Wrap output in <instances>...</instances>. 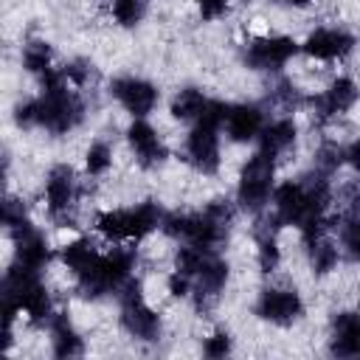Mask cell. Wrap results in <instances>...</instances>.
I'll return each mask as SVG.
<instances>
[{
	"mask_svg": "<svg viewBox=\"0 0 360 360\" xmlns=\"http://www.w3.org/2000/svg\"><path fill=\"white\" fill-rule=\"evenodd\" d=\"M11 118L20 129H45L51 135H70L87 118L84 96L70 87L59 68L39 76V96L17 101Z\"/></svg>",
	"mask_w": 360,
	"mask_h": 360,
	"instance_id": "6da1fadb",
	"label": "cell"
},
{
	"mask_svg": "<svg viewBox=\"0 0 360 360\" xmlns=\"http://www.w3.org/2000/svg\"><path fill=\"white\" fill-rule=\"evenodd\" d=\"M236 211L239 205L231 202L228 197H214L200 211H166L160 231L169 239H177L202 250H219L231 236Z\"/></svg>",
	"mask_w": 360,
	"mask_h": 360,
	"instance_id": "7a4b0ae2",
	"label": "cell"
},
{
	"mask_svg": "<svg viewBox=\"0 0 360 360\" xmlns=\"http://www.w3.org/2000/svg\"><path fill=\"white\" fill-rule=\"evenodd\" d=\"M228 101L208 98L202 115L194 121V127L186 135V160L197 174L214 177L222 166V149H219V127H225Z\"/></svg>",
	"mask_w": 360,
	"mask_h": 360,
	"instance_id": "3957f363",
	"label": "cell"
},
{
	"mask_svg": "<svg viewBox=\"0 0 360 360\" xmlns=\"http://www.w3.org/2000/svg\"><path fill=\"white\" fill-rule=\"evenodd\" d=\"M138 267V250L129 248L127 242H118L110 250H101L98 259L76 276V287L84 298H104V295H118V290L135 276Z\"/></svg>",
	"mask_w": 360,
	"mask_h": 360,
	"instance_id": "277c9868",
	"label": "cell"
},
{
	"mask_svg": "<svg viewBox=\"0 0 360 360\" xmlns=\"http://www.w3.org/2000/svg\"><path fill=\"white\" fill-rule=\"evenodd\" d=\"M163 208L155 200H141L127 208H107L93 217V228L110 245L118 242H141L163 225Z\"/></svg>",
	"mask_w": 360,
	"mask_h": 360,
	"instance_id": "5b68a950",
	"label": "cell"
},
{
	"mask_svg": "<svg viewBox=\"0 0 360 360\" xmlns=\"http://www.w3.org/2000/svg\"><path fill=\"white\" fill-rule=\"evenodd\" d=\"M118 323L121 329L141 343H158L163 335V318L158 309H152L143 298V284L141 278H129L118 290Z\"/></svg>",
	"mask_w": 360,
	"mask_h": 360,
	"instance_id": "8992f818",
	"label": "cell"
},
{
	"mask_svg": "<svg viewBox=\"0 0 360 360\" xmlns=\"http://www.w3.org/2000/svg\"><path fill=\"white\" fill-rule=\"evenodd\" d=\"M276 166H278V160H273L262 149H256L245 160V166L239 172V180H236V205H239V211L262 214L270 205L273 191H276Z\"/></svg>",
	"mask_w": 360,
	"mask_h": 360,
	"instance_id": "52a82bcc",
	"label": "cell"
},
{
	"mask_svg": "<svg viewBox=\"0 0 360 360\" xmlns=\"http://www.w3.org/2000/svg\"><path fill=\"white\" fill-rule=\"evenodd\" d=\"M45 211L56 225H76V208L82 197V183L79 174L70 163H53L45 174Z\"/></svg>",
	"mask_w": 360,
	"mask_h": 360,
	"instance_id": "ba28073f",
	"label": "cell"
},
{
	"mask_svg": "<svg viewBox=\"0 0 360 360\" xmlns=\"http://www.w3.org/2000/svg\"><path fill=\"white\" fill-rule=\"evenodd\" d=\"M298 51H301V42H295L292 37L264 34V37H253L250 42H245L242 65L248 70H259V73H278Z\"/></svg>",
	"mask_w": 360,
	"mask_h": 360,
	"instance_id": "9c48e42d",
	"label": "cell"
},
{
	"mask_svg": "<svg viewBox=\"0 0 360 360\" xmlns=\"http://www.w3.org/2000/svg\"><path fill=\"white\" fill-rule=\"evenodd\" d=\"M307 307L295 287H264L256 295L253 315L273 326H292L304 318Z\"/></svg>",
	"mask_w": 360,
	"mask_h": 360,
	"instance_id": "30bf717a",
	"label": "cell"
},
{
	"mask_svg": "<svg viewBox=\"0 0 360 360\" xmlns=\"http://www.w3.org/2000/svg\"><path fill=\"white\" fill-rule=\"evenodd\" d=\"M357 101H360V87H357V82L352 76H338V79L329 82L326 90H321L318 96L307 98L315 124H329V121L346 115Z\"/></svg>",
	"mask_w": 360,
	"mask_h": 360,
	"instance_id": "8fae6325",
	"label": "cell"
},
{
	"mask_svg": "<svg viewBox=\"0 0 360 360\" xmlns=\"http://www.w3.org/2000/svg\"><path fill=\"white\" fill-rule=\"evenodd\" d=\"M8 236H11V245H14V256H11L14 264L28 267V270H37V273H42L51 264L53 248H51L45 231L37 228L31 219L22 222V225H17V228H11Z\"/></svg>",
	"mask_w": 360,
	"mask_h": 360,
	"instance_id": "7c38bea8",
	"label": "cell"
},
{
	"mask_svg": "<svg viewBox=\"0 0 360 360\" xmlns=\"http://www.w3.org/2000/svg\"><path fill=\"white\" fill-rule=\"evenodd\" d=\"M357 45V37L340 25H321L315 31L307 34V39L301 42V53H307L315 62H343L346 56H352Z\"/></svg>",
	"mask_w": 360,
	"mask_h": 360,
	"instance_id": "4fadbf2b",
	"label": "cell"
},
{
	"mask_svg": "<svg viewBox=\"0 0 360 360\" xmlns=\"http://www.w3.org/2000/svg\"><path fill=\"white\" fill-rule=\"evenodd\" d=\"M110 96L132 115V118H146L158 101H160V90L155 82L143 79V76H115L110 82Z\"/></svg>",
	"mask_w": 360,
	"mask_h": 360,
	"instance_id": "5bb4252c",
	"label": "cell"
},
{
	"mask_svg": "<svg viewBox=\"0 0 360 360\" xmlns=\"http://www.w3.org/2000/svg\"><path fill=\"white\" fill-rule=\"evenodd\" d=\"M127 143L141 169H158L169 160V146L146 118H132L127 127Z\"/></svg>",
	"mask_w": 360,
	"mask_h": 360,
	"instance_id": "9a60e30c",
	"label": "cell"
},
{
	"mask_svg": "<svg viewBox=\"0 0 360 360\" xmlns=\"http://www.w3.org/2000/svg\"><path fill=\"white\" fill-rule=\"evenodd\" d=\"M228 278H231V267H228V262L219 256V250L208 253L202 270L194 276V290H191V298H194L197 312H211V307L219 301V295H222Z\"/></svg>",
	"mask_w": 360,
	"mask_h": 360,
	"instance_id": "2e32d148",
	"label": "cell"
},
{
	"mask_svg": "<svg viewBox=\"0 0 360 360\" xmlns=\"http://www.w3.org/2000/svg\"><path fill=\"white\" fill-rule=\"evenodd\" d=\"M264 129V107L256 101H239L228 107L225 115V135L233 143H250Z\"/></svg>",
	"mask_w": 360,
	"mask_h": 360,
	"instance_id": "e0dca14e",
	"label": "cell"
},
{
	"mask_svg": "<svg viewBox=\"0 0 360 360\" xmlns=\"http://www.w3.org/2000/svg\"><path fill=\"white\" fill-rule=\"evenodd\" d=\"M329 354L354 357L360 354V309H340L329 321Z\"/></svg>",
	"mask_w": 360,
	"mask_h": 360,
	"instance_id": "ac0fdd59",
	"label": "cell"
},
{
	"mask_svg": "<svg viewBox=\"0 0 360 360\" xmlns=\"http://www.w3.org/2000/svg\"><path fill=\"white\" fill-rule=\"evenodd\" d=\"M295 141H298V124L290 115H281V118L264 124V129L259 135V149L264 155H270L273 160H281L287 152L295 149Z\"/></svg>",
	"mask_w": 360,
	"mask_h": 360,
	"instance_id": "d6986e66",
	"label": "cell"
},
{
	"mask_svg": "<svg viewBox=\"0 0 360 360\" xmlns=\"http://www.w3.org/2000/svg\"><path fill=\"white\" fill-rule=\"evenodd\" d=\"M48 335H51V352L53 357H82L84 354V338L79 335V329L73 326V321L65 312H53V318L48 321Z\"/></svg>",
	"mask_w": 360,
	"mask_h": 360,
	"instance_id": "ffe728a7",
	"label": "cell"
},
{
	"mask_svg": "<svg viewBox=\"0 0 360 360\" xmlns=\"http://www.w3.org/2000/svg\"><path fill=\"white\" fill-rule=\"evenodd\" d=\"M98 248L90 242V239H84V236H76V239H70V242H65L62 248H59V259H62V264L70 270V276L76 278V276H82L84 270H90V264L98 259Z\"/></svg>",
	"mask_w": 360,
	"mask_h": 360,
	"instance_id": "44dd1931",
	"label": "cell"
},
{
	"mask_svg": "<svg viewBox=\"0 0 360 360\" xmlns=\"http://www.w3.org/2000/svg\"><path fill=\"white\" fill-rule=\"evenodd\" d=\"M307 245V259H309V270H312V276H329L335 267H338V262H340V248L329 239V233H323V236H315V239H309V242H304Z\"/></svg>",
	"mask_w": 360,
	"mask_h": 360,
	"instance_id": "7402d4cb",
	"label": "cell"
},
{
	"mask_svg": "<svg viewBox=\"0 0 360 360\" xmlns=\"http://www.w3.org/2000/svg\"><path fill=\"white\" fill-rule=\"evenodd\" d=\"M205 104H208V96H205L200 87L188 84V87H180V90L172 96L169 112H172V118H174V121H183V124H188V121H191V124H194V121L202 115Z\"/></svg>",
	"mask_w": 360,
	"mask_h": 360,
	"instance_id": "603a6c76",
	"label": "cell"
},
{
	"mask_svg": "<svg viewBox=\"0 0 360 360\" xmlns=\"http://www.w3.org/2000/svg\"><path fill=\"white\" fill-rule=\"evenodd\" d=\"M20 65L22 70H28L31 76H45L48 70H53V45L48 39H28L20 51Z\"/></svg>",
	"mask_w": 360,
	"mask_h": 360,
	"instance_id": "cb8c5ba5",
	"label": "cell"
},
{
	"mask_svg": "<svg viewBox=\"0 0 360 360\" xmlns=\"http://www.w3.org/2000/svg\"><path fill=\"white\" fill-rule=\"evenodd\" d=\"M267 101H270V107H278L284 112H292V110H298V107L307 104V96L301 93V87L292 79H278L267 90Z\"/></svg>",
	"mask_w": 360,
	"mask_h": 360,
	"instance_id": "d4e9b609",
	"label": "cell"
},
{
	"mask_svg": "<svg viewBox=\"0 0 360 360\" xmlns=\"http://www.w3.org/2000/svg\"><path fill=\"white\" fill-rule=\"evenodd\" d=\"M112 169V146L101 138L90 141V146L84 149V172L90 177H104Z\"/></svg>",
	"mask_w": 360,
	"mask_h": 360,
	"instance_id": "484cf974",
	"label": "cell"
},
{
	"mask_svg": "<svg viewBox=\"0 0 360 360\" xmlns=\"http://www.w3.org/2000/svg\"><path fill=\"white\" fill-rule=\"evenodd\" d=\"M146 0H112V20L121 28H138L146 17Z\"/></svg>",
	"mask_w": 360,
	"mask_h": 360,
	"instance_id": "4316f807",
	"label": "cell"
},
{
	"mask_svg": "<svg viewBox=\"0 0 360 360\" xmlns=\"http://www.w3.org/2000/svg\"><path fill=\"white\" fill-rule=\"evenodd\" d=\"M340 166H343V146L338 141H321L312 155V169L323 174H335Z\"/></svg>",
	"mask_w": 360,
	"mask_h": 360,
	"instance_id": "83f0119b",
	"label": "cell"
},
{
	"mask_svg": "<svg viewBox=\"0 0 360 360\" xmlns=\"http://www.w3.org/2000/svg\"><path fill=\"white\" fill-rule=\"evenodd\" d=\"M59 70H62L65 82H68L70 87H76V90H82V87H87V84L93 82V65H90L87 59H70V62H65Z\"/></svg>",
	"mask_w": 360,
	"mask_h": 360,
	"instance_id": "f1b7e54d",
	"label": "cell"
},
{
	"mask_svg": "<svg viewBox=\"0 0 360 360\" xmlns=\"http://www.w3.org/2000/svg\"><path fill=\"white\" fill-rule=\"evenodd\" d=\"M233 352V338L228 329H214L205 340H202V354L211 357V360H219V357H228Z\"/></svg>",
	"mask_w": 360,
	"mask_h": 360,
	"instance_id": "f546056e",
	"label": "cell"
},
{
	"mask_svg": "<svg viewBox=\"0 0 360 360\" xmlns=\"http://www.w3.org/2000/svg\"><path fill=\"white\" fill-rule=\"evenodd\" d=\"M22 222H28L25 200L22 197H14V194H6L3 197V228L11 231V228H17Z\"/></svg>",
	"mask_w": 360,
	"mask_h": 360,
	"instance_id": "4dcf8cb0",
	"label": "cell"
},
{
	"mask_svg": "<svg viewBox=\"0 0 360 360\" xmlns=\"http://www.w3.org/2000/svg\"><path fill=\"white\" fill-rule=\"evenodd\" d=\"M340 245L349 253V259L360 264V217L340 222Z\"/></svg>",
	"mask_w": 360,
	"mask_h": 360,
	"instance_id": "1f68e13d",
	"label": "cell"
},
{
	"mask_svg": "<svg viewBox=\"0 0 360 360\" xmlns=\"http://www.w3.org/2000/svg\"><path fill=\"white\" fill-rule=\"evenodd\" d=\"M231 11V0H197V14L202 22H217Z\"/></svg>",
	"mask_w": 360,
	"mask_h": 360,
	"instance_id": "d6a6232c",
	"label": "cell"
},
{
	"mask_svg": "<svg viewBox=\"0 0 360 360\" xmlns=\"http://www.w3.org/2000/svg\"><path fill=\"white\" fill-rule=\"evenodd\" d=\"M166 290H169V295H174V298H191L194 281H191L188 276H183L180 270H174V273L166 278Z\"/></svg>",
	"mask_w": 360,
	"mask_h": 360,
	"instance_id": "836d02e7",
	"label": "cell"
},
{
	"mask_svg": "<svg viewBox=\"0 0 360 360\" xmlns=\"http://www.w3.org/2000/svg\"><path fill=\"white\" fill-rule=\"evenodd\" d=\"M343 163H346L354 174H360V138H352V141L343 146Z\"/></svg>",
	"mask_w": 360,
	"mask_h": 360,
	"instance_id": "e575fe53",
	"label": "cell"
},
{
	"mask_svg": "<svg viewBox=\"0 0 360 360\" xmlns=\"http://www.w3.org/2000/svg\"><path fill=\"white\" fill-rule=\"evenodd\" d=\"M270 3H276V6H290V8H307V6L315 3V0H270Z\"/></svg>",
	"mask_w": 360,
	"mask_h": 360,
	"instance_id": "d590c367",
	"label": "cell"
}]
</instances>
